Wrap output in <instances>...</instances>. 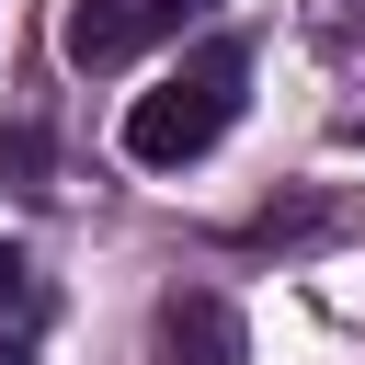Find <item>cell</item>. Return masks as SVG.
Wrapping results in <instances>:
<instances>
[{"label":"cell","instance_id":"2","mask_svg":"<svg viewBox=\"0 0 365 365\" xmlns=\"http://www.w3.org/2000/svg\"><path fill=\"white\" fill-rule=\"evenodd\" d=\"M160 354L171 365H251V331H240V308L217 285H171L160 297Z\"/></svg>","mask_w":365,"mask_h":365},{"label":"cell","instance_id":"6","mask_svg":"<svg viewBox=\"0 0 365 365\" xmlns=\"http://www.w3.org/2000/svg\"><path fill=\"white\" fill-rule=\"evenodd\" d=\"M0 365H23V342H0Z\"/></svg>","mask_w":365,"mask_h":365},{"label":"cell","instance_id":"4","mask_svg":"<svg viewBox=\"0 0 365 365\" xmlns=\"http://www.w3.org/2000/svg\"><path fill=\"white\" fill-rule=\"evenodd\" d=\"M217 0H160V34H182V23H205Z\"/></svg>","mask_w":365,"mask_h":365},{"label":"cell","instance_id":"3","mask_svg":"<svg viewBox=\"0 0 365 365\" xmlns=\"http://www.w3.org/2000/svg\"><path fill=\"white\" fill-rule=\"evenodd\" d=\"M160 34V0H80L68 11V68H125Z\"/></svg>","mask_w":365,"mask_h":365},{"label":"cell","instance_id":"5","mask_svg":"<svg viewBox=\"0 0 365 365\" xmlns=\"http://www.w3.org/2000/svg\"><path fill=\"white\" fill-rule=\"evenodd\" d=\"M342 148H365V114H354V125H342Z\"/></svg>","mask_w":365,"mask_h":365},{"label":"cell","instance_id":"7","mask_svg":"<svg viewBox=\"0 0 365 365\" xmlns=\"http://www.w3.org/2000/svg\"><path fill=\"white\" fill-rule=\"evenodd\" d=\"M331 11H354V23H365V0H331Z\"/></svg>","mask_w":365,"mask_h":365},{"label":"cell","instance_id":"1","mask_svg":"<svg viewBox=\"0 0 365 365\" xmlns=\"http://www.w3.org/2000/svg\"><path fill=\"white\" fill-rule=\"evenodd\" d=\"M240 91H251V46L240 34H205V46H182L137 103H125V160H148V171H182V160H205L217 137H228V114H240Z\"/></svg>","mask_w":365,"mask_h":365}]
</instances>
